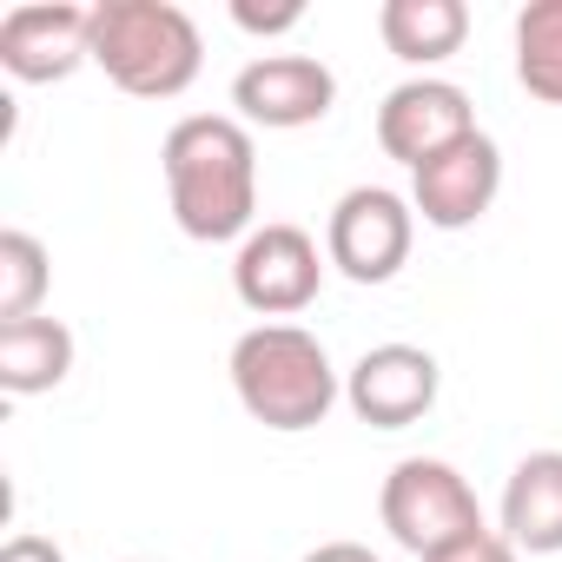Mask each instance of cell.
<instances>
[{"mask_svg": "<svg viewBox=\"0 0 562 562\" xmlns=\"http://www.w3.org/2000/svg\"><path fill=\"white\" fill-rule=\"evenodd\" d=\"M232 106H238L245 126L299 133V126H318L338 106V74L312 54H258L251 67H238Z\"/></svg>", "mask_w": 562, "mask_h": 562, "instance_id": "9c48e42d", "label": "cell"}, {"mask_svg": "<svg viewBox=\"0 0 562 562\" xmlns=\"http://www.w3.org/2000/svg\"><path fill=\"white\" fill-rule=\"evenodd\" d=\"M503 536L522 555H562V450H529L503 483Z\"/></svg>", "mask_w": 562, "mask_h": 562, "instance_id": "7c38bea8", "label": "cell"}, {"mask_svg": "<svg viewBox=\"0 0 562 562\" xmlns=\"http://www.w3.org/2000/svg\"><path fill=\"white\" fill-rule=\"evenodd\" d=\"M417 245V205L391 186H351L331 205L325 225V258L351 278V285H391V278L411 265Z\"/></svg>", "mask_w": 562, "mask_h": 562, "instance_id": "5b68a950", "label": "cell"}, {"mask_svg": "<svg viewBox=\"0 0 562 562\" xmlns=\"http://www.w3.org/2000/svg\"><path fill=\"white\" fill-rule=\"evenodd\" d=\"M166 199L186 238L199 245H245L258 225V146L238 113H192L159 146Z\"/></svg>", "mask_w": 562, "mask_h": 562, "instance_id": "6da1fadb", "label": "cell"}, {"mask_svg": "<svg viewBox=\"0 0 562 562\" xmlns=\"http://www.w3.org/2000/svg\"><path fill=\"white\" fill-rule=\"evenodd\" d=\"M325 265L331 258H318V238L305 225L271 218V225H258L238 245V258H232V292L258 318H299L318 299V285H325Z\"/></svg>", "mask_w": 562, "mask_h": 562, "instance_id": "8992f818", "label": "cell"}, {"mask_svg": "<svg viewBox=\"0 0 562 562\" xmlns=\"http://www.w3.org/2000/svg\"><path fill=\"white\" fill-rule=\"evenodd\" d=\"M87 60H93V8H74V0H27V8H8V21H0V67H8L21 87L74 80Z\"/></svg>", "mask_w": 562, "mask_h": 562, "instance_id": "ba28073f", "label": "cell"}, {"mask_svg": "<svg viewBox=\"0 0 562 562\" xmlns=\"http://www.w3.org/2000/svg\"><path fill=\"white\" fill-rule=\"evenodd\" d=\"M74 371V331L60 318H21V325H0V391L8 397H41L60 391Z\"/></svg>", "mask_w": 562, "mask_h": 562, "instance_id": "5bb4252c", "label": "cell"}, {"mask_svg": "<svg viewBox=\"0 0 562 562\" xmlns=\"http://www.w3.org/2000/svg\"><path fill=\"white\" fill-rule=\"evenodd\" d=\"M496 192H503V146L490 133H470L443 159H430V166L411 172V205L437 232H470L496 205Z\"/></svg>", "mask_w": 562, "mask_h": 562, "instance_id": "8fae6325", "label": "cell"}, {"mask_svg": "<svg viewBox=\"0 0 562 562\" xmlns=\"http://www.w3.org/2000/svg\"><path fill=\"white\" fill-rule=\"evenodd\" d=\"M378 516H384L391 542L411 549L417 562L437 555V549H450L457 536L483 529L476 490H470L463 470L443 463V457H404V463L384 476V490H378Z\"/></svg>", "mask_w": 562, "mask_h": 562, "instance_id": "277c9868", "label": "cell"}, {"mask_svg": "<svg viewBox=\"0 0 562 562\" xmlns=\"http://www.w3.org/2000/svg\"><path fill=\"white\" fill-rule=\"evenodd\" d=\"M299 562H384V555H371L364 542H318V549L299 555Z\"/></svg>", "mask_w": 562, "mask_h": 562, "instance_id": "ffe728a7", "label": "cell"}, {"mask_svg": "<svg viewBox=\"0 0 562 562\" xmlns=\"http://www.w3.org/2000/svg\"><path fill=\"white\" fill-rule=\"evenodd\" d=\"M232 391L251 424L265 430H318L345 397L331 351L305 325H251L232 345Z\"/></svg>", "mask_w": 562, "mask_h": 562, "instance_id": "7a4b0ae2", "label": "cell"}, {"mask_svg": "<svg viewBox=\"0 0 562 562\" xmlns=\"http://www.w3.org/2000/svg\"><path fill=\"white\" fill-rule=\"evenodd\" d=\"M54 285V258L34 232H0V325H21L41 318V299Z\"/></svg>", "mask_w": 562, "mask_h": 562, "instance_id": "2e32d148", "label": "cell"}, {"mask_svg": "<svg viewBox=\"0 0 562 562\" xmlns=\"http://www.w3.org/2000/svg\"><path fill=\"white\" fill-rule=\"evenodd\" d=\"M437 391H443V364L424 345H371L345 371V404L371 430H411L417 417L437 411Z\"/></svg>", "mask_w": 562, "mask_h": 562, "instance_id": "30bf717a", "label": "cell"}, {"mask_svg": "<svg viewBox=\"0 0 562 562\" xmlns=\"http://www.w3.org/2000/svg\"><path fill=\"white\" fill-rule=\"evenodd\" d=\"M93 67L133 100H179L205 67V41L199 21L172 0H100Z\"/></svg>", "mask_w": 562, "mask_h": 562, "instance_id": "3957f363", "label": "cell"}, {"mask_svg": "<svg viewBox=\"0 0 562 562\" xmlns=\"http://www.w3.org/2000/svg\"><path fill=\"white\" fill-rule=\"evenodd\" d=\"M516 80L529 100L562 106V0H529L516 14Z\"/></svg>", "mask_w": 562, "mask_h": 562, "instance_id": "9a60e30c", "label": "cell"}, {"mask_svg": "<svg viewBox=\"0 0 562 562\" xmlns=\"http://www.w3.org/2000/svg\"><path fill=\"white\" fill-rule=\"evenodd\" d=\"M0 562H67V555H60V542H54V536H34V529H21V536H8Z\"/></svg>", "mask_w": 562, "mask_h": 562, "instance_id": "d6986e66", "label": "cell"}, {"mask_svg": "<svg viewBox=\"0 0 562 562\" xmlns=\"http://www.w3.org/2000/svg\"><path fill=\"white\" fill-rule=\"evenodd\" d=\"M424 562H522V549L503 536V529H470V536H457L450 549H437V555H424Z\"/></svg>", "mask_w": 562, "mask_h": 562, "instance_id": "e0dca14e", "label": "cell"}, {"mask_svg": "<svg viewBox=\"0 0 562 562\" xmlns=\"http://www.w3.org/2000/svg\"><path fill=\"white\" fill-rule=\"evenodd\" d=\"M476 133V113H470V93L457 80H437V74H417L404 87L384 93L378 106V146L397 159V166H430L443 159L450 146H463Z\"/></svg>", "mask_w": 562, "mask_h": 562, "instance_id": "52a82bcc", "label": "cell"}, {"mask_svg": "<svg viewBox=\"0 0 562 562\" xmlns=\"http://www.w3.org/2000/svg\"><path fill=\"white\" fill-rule=\"evenodd\" d=\"M232 21L245 34H292L305 21V8H299V0H285V8H251V0H232Z\"/></svg>", "mask_w": 562, "mask_h": 562, "instance_id": "ac0fdd59", "label": "cell"}, {"mask_svg": "<svg viewBox=\"0 0 562 562\" xmlns=\"http://www.w3.org/2000/svg\"><path fill=\"white\" fill-rule=\"evenodd\" d=\"M378 34L404 67H443L470 41V8L463 0H384Z\"/></svg>", "mask_w": 562, "mask_h": 562, "instance_id": "4fadbf2b", "label": "cell"}]
</instances>
